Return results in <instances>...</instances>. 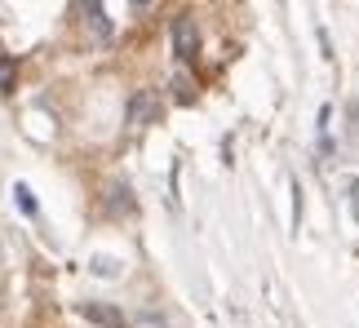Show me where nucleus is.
Instances as JSON below:
<instances>
[{
	"instance_id": "nucleus-1",
	"label": "nucleus",
	"mask_w": 359,
	"mask_h": 328,
	"mask_svg": "<svg viewBox=\"0 0 359 328\" xmlns=\"http://www.w3.org/2000/svg\"><path fill=\"white\" fill-rule=\"evenodd\" d=\"M196 49H200V32H196V18H187V13H182V18L173 22V53H177L182 62H191V58H196Z\"/></svg>"
},
{
	"instance_id": "nucleus-2",
	"label": "nucleus",
	"mask_w": 359,
	"mask_h": 328,
	"mask_svg": "<svg viewBox=\"0 0 359 328\" xmlns=\"http://www.w3.org/2000/svg\"><path fill=\"white\" fill-rule=\"evenodd\" d=\"M80 315L93 320V324H102V328H124V315L116 306H107V302H80Z\"/></svg>"
},
{
	"instance_id": "nucleus-3",
	"label": "nucleus",
	"mask_w": 359,
	"mask_h": 328,
	"mask_svg": "<svg viewBox=\"0 0 359 328\" xmlns=\"http://www.w3.org/2000/svg\"><path fill=\"white\" fill-rule=\"evenodd\" d=\"M151 116H156V98H151V93H133V102H129V125H151Z\"/></svg>"
},
{
	"instance_id": "nucleus-4",
	"label": "nucleus",
	"mask_w": 359,
	"mask_h": 328,
	"mask_svg": "<svg viewBox=\"0 0 359 328\" xmlns=\"http://www.w3.org/2000/svg\"><path fill=\"white\" fill-rule=\"evenodd\" d=\"M85 18H89V27H93V36H98L102 45H107V40H111V22H107V9H102V5H85Z\"/></svg>"
},
{
	"instance_id": "nucleus-5",
	"label": "nucleus",
	"mask_w": 359,
	"mask_h": 328,
	"mask_svg": "<svg viewBox=\"0 0 359 328\" xmlns=\"http://www.w3.org/2000/svg\"><path fill=\"white\" fill-rule=\"evenodd\" d=\"M133 328H169V320H164L156 306H137L133 310Z\"/></svg>"
},
{
	"instance_id": "nucleus-6",
	"label": "nucleus",
	"mask_w": 359,
	"mask_h": 328,
	"mask_svg": "<svg viewBox=\"0 0 359 328\" xmlns=\"http://www.w3.org/2000/svg\"><path fill=\"white\" fill-rule=\"evenodd\" d=\"M107 196H111V200H107V209H111V213H129L133 209V196H129V186H120V182H111V186H107Z\"/></svg>"
},
{
	"instance_id": "nucleus-7",
	"label": "nucleus",
	"mask_w": 359,
	"mask_h": 328,
	"mask_svg": "<svg viewBox=\"0 0 359 328\" xmlns=\"http://www.w3.org/2000/svg\"><path fill=\"white\" fill-rule=\"evenodd\" d=\"M13 76H18V58H5L0 62V93L13 89Z\"/></svg>"
},
{
	"instance_id": "nucleus-8",
	"label": "nucleus",
	"mask_w": 359,
	"mask_h": 328,
	"mask_svg": "<svg viewBox=\"0 0 359 328\" xmlns=\"http://www.w3.org/2000/svg\"><path fill=\"white\" fill-rule=\"evenodd\" d=\"M13 196H18V204H22V213H36V200H32V191H27L22 182L13 186Z\"/></svg>"
},
{
	"instance_id": "nucleus-9",
	"label": "nucleus",
	"mask_w": 359,
	"mask_h": 328,
	"mask_svg": "<svg viewBox=\"0 0 359 328\" xmlns=\"http://www.w3.org/2000/svg\"><path fill=\"white\" fill-rule=\"evenodd\" d=\"M93 271H98V275H116V262L111 257H93Z\"/></svg>"
},
{
	"instance_id": "nucleus-10",
	"label": "nucleus",
	"mask_w": 359,
	"mask_h": 328,
	"mask_svg": "<svg viewBox=\"0 0 359 328\" xmlns=\"http://www.w3.org/2000/svg\"><path fill=\"white\" fill-rule=\"evenodd\" d=\"M5 58H9V53H5V49H0V62H5Z\"/></svg>"
}]
</instances>
